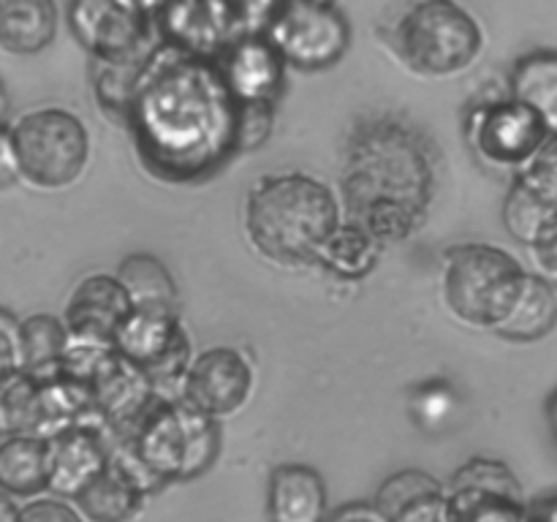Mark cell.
<instances>
[{
    "instance_id": "25",
    "label": "cell",
    "mask_w": 557,
    "mask_h": 522,
    "mask_svg": "<svg viewBox=\"0 0 557 522\" xmlns=\"http://www.w3.org/2000/svg\"><path fill=\"white\" fill-rule=\"evenodd\" d=\"M41 430V381L25 370L0 384V435Z\"/></svg>"
},
{
    "instance_id": "3",
    "label": "cell",
    "mask_w": 557,
    "mask_h": 522,
    "mask_svg": "<svg viewBox=\"0 0 557 522\" xmlns=\"http://www.w3.org/2000/svg\"><path fill=\"white\" fill-rule=\"evenodd\" d=\"M337 226L341 204L308 174H270L248 190L245 234L272 264H313Z\"/></svg>"
},
{
    "instance_id": "14",
    "label": "cell",
    "mask_w": 557,
    "mask_h": 522,
    "mask_svg": "<svg viewBox=\"0 0 557 522\" xmlns=\"http://www.w3.org/2000/svg\"><path fill=\"white\" fill-rule=\"evenodd\" d=\"M131 310H134V302L117 275H90L71 294L63 321L74 335L114 343V335Z\"/></svg>"
},
{
    "instance_id": "5",
    "label": "cell",
    "mask_w": 557,
    "mask_h": 522,
    "mask_svg": "<svg viewBox=\"0 0 557 522\" xmlns=\"http://www.w3.org/2000/svg\"><path fill=\"white\" fill-rule=\"evenodd\" d=\"M482 27L455 0H419L395 33L403 63L419 76H455L482 52Z\"/></svg>"
},
{
    "instance_id": "10",
    "label": "cell",
    "mask_w": 557,
    "mask_h": 522,
    "mask_svg": "<svg viewBox=\"0 0 557 522\" xmlns=\"http://www.w3.org/2000/svg\"><path fill=\"white\" fill-rule=\"evenodd\" d=\"M253 389V370L248 359L226 346L201 351L190 359L180 400L210 417H228L248 402Z\"/></svg>"
},
{
    "instance_id": "19",
    "label": "cell",
    "mask_w": 557,
    "mask_h": 522,
    "mask_svg": "<svg viewBox=\"0 0 557 522\" xmlns=\"http://www.w3.org/2000/svg\"><path fill=\"white\" fill-rule=\"evenodd\" d=\"M557 324V286L553 277L528 272L509 315L495 326V332L509 340L531 343L549 335Z\"/></svg>"
},
{
    "instance_id": "31",
    "label": "cell",
    "mask_w": 557,
    "mask_h": 522,
    "mask_svg": "<svg viewBox=\"0 0 557 522\" xmlns=\"http://www.w3.org/2000/svg\"><path fill=\"white\" fill-rule=\"evenodd\" d=\"M20 324L14 315L0 308V384L22 370L20 351Z\"/></svg>"
},
{
    "instance_id": "15",
    "label": "cell",
    "mask_w": 557,
    "mask_h": 522,
    "mask_svg": "<svg viewBox=\"0 0 557 522\" xmlns=\"http://www.w3.org/2000/svg\"><path fill=\"white\" fill-rule=\"evenodd\" d=\"M384 522H449V493L424 471H400L375 493Z\"/></svg>"
},
{
    "instance_id": "29",
    "label": "cell",
    "mask_w": 557,
    "mask_h": 522,
    "mask_svg": "<svg viewBox=\"0 0 557 522\" xmlns=\"http://www.w3.org/2000/svg\"><path fill=\"white\" fill-rule=\"evenodd\" d=\"M517 179L557 210V134H549L539 150L517 169Z\"/></svg>"
},
{
    "instance_id": "39",
    "label": "cell",
    "mask_w": 557,
    "mask_h": 522,
    "mask_svg": "<svg viewBox=\"0 0 557 522\" xmlns=\"http://www.w3.org/2000/svg\"><path fill=\"white\" fill-rule=\"evenodd\" d=\"M9 128V96H5V87L0 82V130Z\"/></svg>"
},
{
    "instance_id": "7",
    "label": "cell",
    "mask_w": 557,
    "mask_h": 522,
    "mask_svg": "<svg viewBox=\"0 0 557 522\" xmlns=\"http://www.w3.org/2000/svg\"><path fill=\"white\" fill-rule=\"evenodd\" d=\"M264 36L288 65L319 71L346 54L351 30L332 0H277L267 16Z\"/></svg>"
},
{
    "instance_id": "11",
    "label": "cell",
    "mask_w": 557,
    "mask_h": 522,
    "mask_svg": "<svg viewBox=\"0 0 557 522\" xmlns=\"http://www.w3.org/2000/svg\"><path fill=\"white\" fill-rule=\"evenodd\" d=\"M71 33L96 58H131L150 52L152 20L120 0H71Z\"/></svg>"
},
{
    "instance_id": "4",
    "label": "cell",
    "mask_w": 557,
    "mask_h": 522,
    "mask_svg": "<svg viewBox=\"0 0 557 522\" xmlns=\"http://www.w3.org/2000/svg\"><path fill=\"white\" fill-rule=\"evenodd\" d=\"M528 272L504 248L455 245L441 261V299L449 315L473 330H495L509 315Z\"/></svg>"
},
{
    "instance_id": "40",
    "label": "cell",
    "mask_w": 557,
    "mask_h": 522,
    "mask_svg": "<svg viewBox=\"0 0 557 522\" xmlns=\"http://www.w3.org/2000/svg\"><path fill=\"white\" fill-rule=\"evenodd\" d=\"M549 417H553V427H555V433H557V395H555L553 406H549Z\"/></svg>"
},
{
    "instance_id": "26",
    "label": "cell",
    "mask_w": 557,
    "mask_h": 522,
    "mask_svg": "<svg viewBox=\"0 0 557 522\" xmlns=\"http://www.w3.org/2000/svg\"><path fill=\"white\" fill-rule=\"evenodd\" d=\"M495 520H528L525 504L484 489H449V522Z\"/></svg>"
},
{
    "instance_id": "32",
    "label": "cell",
    "mask_w": 557,
    "mask_h": 522,
    "mask_svg": "<svg viewBox=\"0 0 557 522\" xmlns=\"http://www.w3.org/2000/svg\"><path fill=\"white\" fill-rule=\"evenodd\" d=\"M528 250H531L533 264L542 270V275L557 281V210L544 221V226L539 228Z\"/></svg>"
},
{
    "instance_id": "37",
    "label": "cell",
    "mask_w": 557,
    "mask_h": 522,
    "mask_svg": "<svg viewBox=\"0 0 557 522\" xmlns=\"http://www.w3.org/2000/svg\"><path fill=\"white\" fill-rule=\"evenodd\" d=\"M557 520V498H547V500H536V504H531V509H528V520Z\"/></svg>"
},
{
    "instance_id": "30",
    "label": "cell",
    "mask_w": 557,
    "mask_h": 522,
    "mask_svg": "<svg viewBox=\"0 0 557 522\" xmlns=\"http://www.w3.org/2000/svg\"><path fill=\"white\" fill-rule=\"evenodd\" d=\"M272 123H275V112H272V101L256 98V101H239L237 112V152H250L259 145H264L270 136Z\"/></svg>"
},
{
    "instance_id": "36",
    "label": "cell",
    "mask_w": 557,
    "mask_h": 522,
    "mask_svg": "<svg viewBox=\"0 0 557 522\" xmlns=\"http://www.w3.org/2000/svg\"><path fill=\"white\" fill-rule=\"evenodd\" d=\"M120 3L128 5V9H134L136 14L147 16V20H156V14L166 11L172 0H120Z\"/></svg>"
},
{
    "instance_id": "1",
    "label": "cell",
    "mask_w": 557,
    "mask_h": 522,
    "mask_svg": "<svg viewBox=\"0 0 557 522\" xmlns=\"http://www.w3.org/2000/svg\"><path fill=\"white\" fill-rule=\"evenodd\" d=\"M237 112L215 60L166 44L147 60L128 120L156 172L190 179L237 152Z\"/></svg>"
},
{
    "instance_id": "33",
    "label": "cell",
    "mask_w": 557,
    "mask_h": 522,
    "mask_svg": "<svg viewBox=\"0 0 557 522\" xmlns=\"http://www.w3.org/2000/svg\"><path fill=\"white\" fill-rule=\"evenodd\" d=\"M22 522H79V511L71 509L69 504L58 498H41L27 504L25 509H20Z\"/></svg>"
},
{
    "instance_id": "6",
    "label": "cell",
    "mask_w": 557,
    "mask_h": 522,
    "mask_svg": "<svg viewBox=\"0 0 557 522\" xmlns=\"http://www.w3.org/2000/svg\"><path fill=\"white\" fill-rule=\"evenodd\" d=\"M11 141H14L22 179L47 190L76 183L90 156V136L85 123L58 107L22 114L11 125Z\"/></svg>"
},
{
    "instance_id": "20",
    "label": "cell",
    "mask_w": 557,
    "mask_h": 522,
    "mask_svg": "<svg viewBox=\"0 0 557 522\" xmlns=\"http://www.w3.org/2000/svg\"><path fill=\"white\" fill-rule=\"evenodd\" d=\"M509 92L542 117L549 134H557V52L539 49L517 60Z\"/></svg>"
},
{
    "instance_id": "27",
    "label": "cell",
    "mask_w": 557,
    "mask_h": 522,
    "mask_svg": "<svg viewBox=\"0 0 557 522\" xmlns=\"http://www.w3.org/2000/svg\"><path fill=\"white\" fill-rule=\"evenodd\" d=\"M553 212L555 207H549L542 196H536L528 185L515 179V185H511L504 201V226L517 243H522L528 248Z\"/></svg>"
},
{
    "instance_id": "18",
    "label": "cell",
    "mask_w": 557,
    "mask_h": 522,
    "mask_svg": "<svg viewBox=\"0 0 557 522\" xmlns=\"http://www.w3.org/2000/svg\"><path fill=\"white\" fill-rule=\"evenodd\" d=\"M58 36L54 0H0V47L11 54H36Z\"/></svg>"
},
{
    "instance_id": "22",
    "label": "cell",
    "mask_w": 557,
    "mask_h": 522,
    "mask_svg": "<svg viewBox=\"0 0 557 522\" xmlns=\"http://www.w3.org/2000/svg\"><path fill=\"white\" fill-rule=\"evenodd\" d=\"M145 489L123 471L114 460L76 495L82 517L96 522H117L128 520L136 509H139Z\"/></svg>"
},
{
    "instance_id": "17",
    "label": "cell",
    "mask_w": 557,
    "mask_h": 522,
    "mask_svg": "<svg viewBox=\"0 0 557 522\" xmlns=\"http://www.w3.org/2000/svg\"><path fill=\"white\" fill-rule=\"evenodd\" d=\"M0 489L14 498L49 489V438L36 433L0 435Z\"/></svg>"
},
{
    "instance_id": "21",
    "label": "cell",
    "mask_w": 557,
    "mask_h": 522,
    "mask_svg": "<svg viewBox=\"0 0 557 522\" xmlns=\"http://www.w3.org/2000/svg\"><path fill=\"white\" fill-rule=\"evenodd\" d=\"M65 346H69V326L58 315L36 313L20 324L22 370L41 384L63 373Z\"/></svg>"
},
{
    "instance_id": "9",
    "label": "cell",
    "mask_w": 557,
    "mask_h": 522,
    "mask_svg": "<svg viewBox=\"0 0 557 522\" xmlns=\"http://www.w3.org/2000/svg\"><path fill=\"white\" fill-rule=\"evenodd\" d=\"M468 136L473 150L490 163L520 169L547 139L549 130L533 109L509 96L506 101L473 109Z\"/></svg>"
},
{
    "instance_id": "13",
    "label": "cell",
    "mask_w": 557,
    "mask_h": 522,
    "mask_svg": "<svg viewBox=\"0 0 557 522\" xmlns=\"http://www.w3.org/2000/svg\"><path fill=\"white\" fill-rule=\"evenodd\" d=\"M215 63L237 101H256V98L272 101L283 85L286 60L264 33L234 41Z\"/></svg>"
},
{
    "instance_id": "24",
    "label": "cell",
    "mask_w": 557,
    "mask_h": 522,
    "mask_svg": "<svg viewBox=\"0 0 557 522\" xmlns=\"http://www.w3.org/2000/svg\"><path fill=\"white\" fill-rule=\"evenodd\" d=\"M379 253L381 239L375 234H370L357 221H341V226L330 234V239L321 248L319 261L341 277H362L373 270Z\"/></svg>"
},
{
    "instance_id": "35",
    "label": "cell",
    "mask_w": 557,
    "mask_h": 522,
    "mask_svg": "<svg viewBox=\"0 0 557 522\" xmlns=\"http://www.w3.org/2000/svg\"><path fill=\"white\" fill-rule=\"evenodd\" d=\"M330 520L335 522H384V517H381V511L375 509V504H364V500H357V504H348L343 506L341 511H335V514H326Z\"/></svg>"
},
{
    "instance_id": "28",
    "label": "cell",
    "mask_w": 557,
    "mask_h": 522,
    "mask_svg": "<svg viewBox=\"0 0 557 522\" xmlns=\"http://www.w3.org/2000/svg\"><path fill=\"white\" fill-rule=\"evenodd\" d=\"M451 489H484V493H498L511 500H522V487L517 482L515 473L498 460H487V457H473L468 460L460 471L451 476Z\"/></svg>"
},
{
    "instance_id": "12",
    "label": "cell",
    "mask_w": 557,
    "mask_h": 522,
    "mask_svg": "<svg viewBox=\"0 0 557 522\" xmlns=\"http://www.w3.org/2000/svg\"><path fill=\"white\" fill-rule=\"evenodd\" d=\"M103 433H107V424L101 419L92 422L90 417L49 435V489L52 493L76 498L109 465L112 449Z\"/></svg>"
},
{
    "instance_id": "23",
    "label": "cell",
    "mask_w": 557,
    "mask_h": 522,
    "mask_svg": "<svg viewBox=\"0 0 557 522\" xmlns=\"http://www.w3.org/2000/svg\"><path fill=\"white\" fill-rule=\"evenodd\" d=\"M117 281L125 286L134 308L177 313L180 299L174 277L156 256L134 253L128 259H123V264L117 270Z\"/></svg>"
},
{
    "instance_id": "8",
    "label": "cell",
    "mask_w": 557,
    "mask_h": 522,
    "mask_svg": "<svg viewBox=\"0 0 557 522\" xmlns=\"http://www.w3.org/2000/svg\"><path fill=\"white\" fill-rule=\"evenodd\" d=\"M114 348L134 362L150 378L152 389L163 397H169L172 386L177 391L183 389V378L194 359L177 313L166 310H131L114 335Z\"/></svg>"
},
{
    "instance_id": "38",
    "label": "cell",
    "mask_w": 557,
    "mask_h": 522,
    "mask_svg": "<svg viewBox=\"0 0 557 522\" xmlns=\"http://www.w3.org/2000/svg\"><path fill=\"white\" fill-rule=\"evenodd\" d=\"M20 520V509L14 504V495L0 489V522H16Z\"/></svg>"
},
{
    "instance_id": "2",
    "label": "cell",
    "mask_w": 557,
    "mask_h": 522,
    "mask_svg": "<svg viewBox=\"0 0 557 522\" xmlns=\"http://www.w3.org/2000/svg\"><path fill=\"white\" fill-rule=\"evenodd\" d=\"M343 194L351 221L381 243L411 234L433 196V169L417 134L397 123L364 125L351 141Z\"/></svg>"
},
{
    "instance_id": "16",
    "label": "cell",
    "mask_w": 557,
    "mask_h": 522,
    "mask_svg": "<svg viewBox=\"0 0 557 522\" xmlns=\"http://www.w3.org/2000/svg\"><path fill=\"white\" fill-rule=\"evenodd\" d=\"M267 506L275 522L326 520V484L310 465H281L270 476Z\"/></svg>"
},
{
    "instance_id": "34",
    "label": "cell",
    "mask_w": 557,
    "mask_h": 522,
    "mask_svg": "<svg viewBox=\"0 0 557 522\" xmlns=\"http://www.w3.org/2000/svg\"><path fill=\"white\" fill-rule=\"evenodd\" d=\"M22 177L20 161H16L14 141H11V125L0 130V188H9Z\"/></svg>"
}]
</instances>
